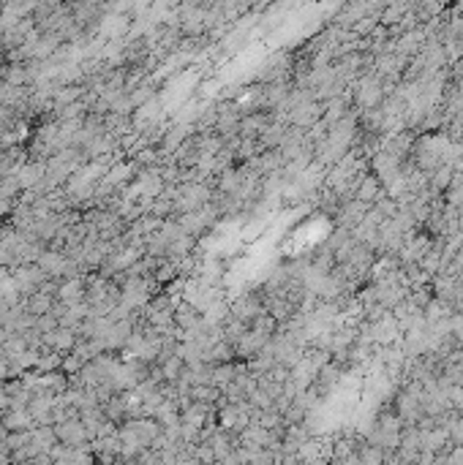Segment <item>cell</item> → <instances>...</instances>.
Masks as SVG:
<instances>
[{"label": "cell", "mask_w": 463, "mask_h": 465, "mask_svg": "<svg viewBox=\"0 0 463 465\" xmlns=\"http://www.w3.org/2000/svg\"><path fill=\"white\" fill-rule=\"evenodd\" d=\"M371 340L376 345H395L400 340V326L398 321L387 313L384 319L371 324Z\"/></svg>", "instance_id": "1"}, {"label": "cell", "mask_w": 463, "mask_h": 465, "mask_svg": "<svg viewBox=\"0 0 463 465\" xmlns=\"http://www.w3.org/2000/svg\"><path fill=\"white\" fill-rule=\"evenodd\" d=\"M368 204L357 202V199H352V202L341 204V210H338V223H341V229H355V226H360L362 223V218L368 215Z\"/></svg>", "instance_id": "2"}, {"label": "cell", "mask_w": 463, "mask_h": 465, "mask_svg": "<svg viewBox=\"0 0 463 465\" xmlns=\"http://www.w3.org/2000/svg\"><path fill=\"white\" fill-rule=\"evenodd\" d=\"M381 196H384V188H381L379 177L368 172V174L360 180L357 191H355V199H357V202H362V204H368V207H374V204L379 202Z\"/></svg>", "instance_id": "3"}, {"label": "cell", "mask_w": 463, "mask_h": 465, "mask_svg": "<svg viewBox=\"0 0 463 465\" xmlns=\"http://www.w3.org/2000/svg\"><path fill=\"white\" fill-rule=\"evenodd\" d=\"M237 373H240V364H215V373H213V386L215 389H227L229 384H234V378H237Z\"/></svg>", "instance_id": "4"}, {"label": "cell", "mask_w": 463, "mask_h": 465, "mask_svg": "<svg viewBox=\"0 0 463 465\" xmlns=\"http://www.w3.org/2000/svg\"><path fill=\"white\" fill-rule=\"evenodd\" d=\"M357 460H360V465H384V460H387V452L379 449V446L365 444L362 449H357Z\"/></svg>", "instance_id": "5"}, {"label": "cell", "mask_w": 463, "mask_h": 465, "mask_svg": "<svg viewBox=\"0 0 463 465\" xmlns=\"http://www.w3.org/2000/svg\"><path fill=\"white\" fill-rule=\"evenodd\" d=\"M231 359H234V345L227 343V340H218L210 348V357H208V362L213 364H229Z\"/></svg>", "instance_id": "6"}, {"label": "cell", "mask_w": 463, "mask_h": 465, "mask_svg": "<svg viewBox=\"0 0 463 465\" xmlns=\"http://www.w3.org/2000/svg\"><path fill=\"white\" fill-rule=\"evenodd\" d=\"M450 335L463 343V316L461 313H452V316H450Z\"/></svg>", "instance_id": "7"}]
</instances>
